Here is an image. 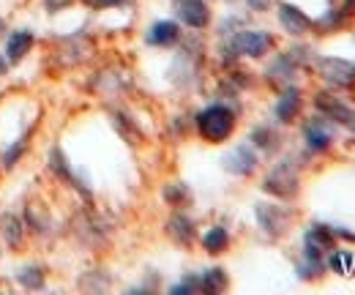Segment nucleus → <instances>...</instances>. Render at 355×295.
<instances>
[{"label": "nucleus", "mask_w": 355, "mask_h": 295, "mask_svg": "<svg viewBox=\"0 0 355 295\" xmlns=\"http://www.w3.org/2000/svg\"><path fill=\"white\" fill-rule=\"evenodd\" d=\"M0 233H3V238H6V244L8 246H19L22 244V221L17 219V216H11V213H3L0 216Z\"/></svg>", "instance_id": "nucleus-19"}, {"label": "nucleus", "mask_w": 355, "mask_h": 295, "mask_svg": "<svg viewBox=\"0 0 355 295\" xmlns=\"http://www.w3.org/2000/svg\"><path fill=\"white\" fill-rule=\"evenodd\" d=\"M93 8H115V6H123L126 0H88Z\"/></svg>", "instance_id": "nucleus-27"}, {"label": "nucleus", "mask_w": 355, "mask_h": 295, "mask_svg": "<svg viewBox=\"0 0 355 295\" xmlns=\"http://www.w3.org/2000/svg\"><path fill=\"white\" fill-rule=\"evenodd\" d=\"M276 17H279V22H282V28H284V33H290V36H306L314 31V19H311L309 14L304 11V8H298V6H293V3H279L276 6Z\"/></svg>", "instance_id": "nucleus-8"}, {"label": "nucleus", "mask_w": 355, "mask_h": 295, "mask_svg": "<svg viewBox=\"0 0 355 295\" xmlns=\"http://www.w3.org/2000/svg\"><path fill=\"white\" fill-rule=\"evenodd\" d=\"M254 216H257V224L260 230L266 233L268 238H282L287 235L290 224H293V213L276 203H257L254 208Z\"/></svg>", "instance_id": "nucleus-4"}, {"label": "nucleus", "mask_w": 355, "mask_h": 295, "mask_svg": "<svg viewBox=\"0 0 355 295\" xmlns=\"http://www.w3.org/2000/svg\"><path fill=\"white\" fill-rule=\"evenodd\" d=\"M49 169H52L58 178L69 180L74 189H83V186H80V180H77V175H74L71 167H69V162H66V156H63V151H60V148H52V151H49Z\"/></svg>", "instance_id": "nucleus-17"}, {"label": "nucleus", "mask_w": 355, "mask_h": 295, "mask_svg": "<svg viewBox=\"0 0 355 295\" xmlns=\"http://www.w3.org/2000/svg\"><path fill=\"white\" fill-rule=\"evenodd\" d=\"M270 3H273V0H249V8H252V11H266Z\"/></svg>", "instance_id": "nucleus-28"}, {"label": "nucleus", "mask_w": 355, "mask_h": 295, "mask_svg": "<svg viewBox=\"0 0 355 295\" xmlns=\"http://www.w3.org/2000/svg\"><path fill=\"white\" fill-rule=\"evenodd\" d=\"M3 31H6V25H3V19H0V33H3Z\"/></svg>", "instance_id": "nucleus-29"}, {"label": "nucleus", "mask_w": 355, "mask_h": 295, "mask_svg": "<svg viewBox=\"0 0 355 295\" xmlns=\"http://www.w3.org/2000/svg\"><path fill=\"white\" fill-rule=\"evenodd\" d=\"M164 200H167V203H173L175 208H180V205H186V203H189V189H186L183 183H170V186L164 189Z\"/></svg>", "instance_id": "nucleus-23"}, {"label": "nucleus", "mask_w": 355, "mask_h": 295, "mask_svg": "<svg viewBox=\"0 0 355 295\" xmlns=\"http://www.w3.org/2000/svg\"><path fill=\"white\" fill-rule=\"evenodd\" d=\"M273 49V36L268 31H238L230 42V52L243 58H266Z\"/></svg>", "instance_id": "nucleus-6"}, {"label": "nucleus", "mask_w": 355, "mask_h": 295, "mask_svg": "<svg viewBox=\"0 0 355 295\" xmlns=\"http://www.w3.org/2000/svg\"><path fill=\"white\" fill-rule=\"evenodd\" d=\"M17 279L28 290H42L44 287V268L42 265H25V268H19Z\"/></svg>", "instance_id": "nucleus-21"}, {"label": "nucleus", "mask_w": 355, "mask_h": 295, "mask_svg": "<svg viewBox=\"0 0 355 295\" xmlns=\"http://www.w3.org/2000/svg\"><path fill=\"white\" fill-rule=\"evenodd\" d=\"M336 246V235L325 224H311L304 235V257L314 262H325L328 252Z\"/></svg>", "instance_id": "nucleus-7"}, {"label": "nucleus", "mask_w": 355, "mask_h": 295, "mask_svg": "<svg viewBox=\"0 0 355 295\" xmlns=\"http://www.w3.org/2000/svg\"><path fill=\"white\" fill-rule=\"evenodd\" d=\"M227 285H230V279H227L224 268H211V271H205L200 276V290L202 293H224Z\"/></svg>", "instance_id": "nucleus-18"}, {"label": "nucleus", "mask_w": 355, "mask_h": 295, "mask_svg": "<svg viewBox=\"0 0 355 295\" xmlns=\"http://www.w3.org/2000/svg\"><path fill=\"white\" fill-rule=\"evenodd\" d=\"M175 17L191 31H205L211 25V8L205 0H175Z\"/></svg>", "instance_id": "nucleus-10"}, {"label": "nucleus", "mask_w": 355, "mask_h": 295, "mask_svg": "<svg viewBox=\"0 0 355 295\" xmlns=\"http://www.w3.org/2000/svg\"><path fill=\"white\" fill-rule=\"evenodd\" d=\"M145 42L150 47H175L180 42V25L173 19H159V22L150 25Z\"/></svg>", "instance_id": "nucleus-13"}, {"label": "nucleus", "mask_w": 355, "mask_h": 295, "mask_svg": "<svg viewBox=\"0 0 355 295\" xmlns=\"http://www.w3.org/2000/svg\"><path fill=\"white\" fill-rule=\"evenodd\" d=\"M33 33L31 31H14L6 42V60L8 63H19L31 49H33Z\"/></svg>", "instance_id": "nucleus-14"}, {"label": "nucleus", "mask_w": 355, "mask_h": 295, "mask_svg": "<svg viewBox=\"0 0 355 295\" xmlns=\"http://www.w3.org/2000/svg\"><path fill=\"white\" fill-rule=\"evenodd\" d=\"M74 0H44V6H46V11H63V8H69Z\"/></svg>", "instance_id": "nucleus-26"}, {"label": "nucleus", "mask_w": 355, "mask_h": 295, "mask_svg": "<svg viewBox=\"0 0 355 295\" xmlns=\"http://www.w3.org/2000/svg\"><path fill=\"white\" fill-rule=\"evenodd\" d=\"M167 233H170V238L175 244H180V246H191L194 244V221L186 213H175L167 221Z\"/></svg>", "instance_id": "nucleus-15"}, {"label": "nucleus", "mask_w": 355, "mask_h": 295, "mask_svg": "<svg viewBox=\"0 0 355 295\" xmlns=\"http://www.w3.org/2000/svg\"><path fill=\"white\" fill-rule=\"evenodd\" d=\"M252 145H257L260 151H273L276 148V142H279V137H276V131L270 126H257L252 131V140H249Z\"/></svg>", "instance_id": "nucleus-22"}, {"label": "nucleus", "mask_w": 355, "mask_h": 295, "mask_svg": "<svg viewBox=\"0 0 355 295\" xmlns=\"http://www.w3.org/2000/svg\"><path fill=\"white\" fill-rule=\"evenodd\" d=\"M325 262H328V268L334 271V273H339V276H350L355 273V254L350 249H331L328 257H325Z\"/></svg>", "instance_id": "nucleus-16"}, {"label": "nucleus", "mask_w": 355, "mask_h": 295, "mask_svg": "<svg viewBox=\"0 0 355 295\" xmlns=\"http://www.w3.org/2000/svg\"><path fill=\"white\" fill-rule=\"evenodd\" d=\"M227 246H230V233L224 227H211L202 235V249L208 254H222Z\"/></svg>", "instance_id": "nucleus-20"}, {"label": "nucleus", "mask_w": 355, "mask_h": 295, "mask_svg": "<svg viewBox=\"0 0 355 295\" xmlns=\"http://www.w3.org/2000/svg\"><path fill=\"white\" fill-rule=\"evenodd\" d=\"M197 131L202 140L219 145L224 140H230L235 131V112L224 104H211L197 115Z\"/></svg>", "instance_id": "nucleus-1"}, {"label": "nucleus", "mask_w": 355, "mask_h": 295, "mask_svg": "<svg viewBox=\"0 0 355 295\" xmlns=\"http://www.w3.org/2000/svg\"><path fill=\"white\" fill-rule=\"evenodd\" d=\"M334 140H336V134H334V126L325 115H317V118L304 124V142L314 153H325L334 145Z\"/></svg>", "instance_id": "nucleus-9"}, {"label": "nucleus", "mask_w": 355, "mask_h": 295, "mask_svg": "<svg viewBox=\"0 0 355 295\" xmlns=\"http://www.w3.org/2000/svg\"><path fill=\"white\" fill-rule=\"evenodd\" d=\"M314 107H317L320 115H325L331 124H339V126L355 131V107L347 99H339V96H334V93L320 90V93L314 96Z\"/></svg>", "instance_id": "nucleus-3"}, {"label": "nucleus", "mask_w": 355, "mask_h": 295, "mask_svg": "<svg viewBox=\"0 0 355 295\" xmlns=\"http://www.w3.org/2000/svg\"><path fill=\"white\" fill-rule=\"evenodd\" d=\"M317 71L331 87H355V60L347 58H320L317 60Z\"/></svg>", "instance_id": "nucleus-5"}, {"label": "nucleus", "mask_w": 355, "mask_h": 295, "mask_svg": "<svg viewBox=\"0 0 355 295\" xmlns=\"http://www.w3.org/2000/svg\"><path fill=\"white\" fill-rule=\"evenodd\" d=\"M25 145H28V134H22V137L14 142V148L6 151V156H3V167H14V165L19 162V156L25 153Z\"/></svg>", "instance_id": "nucleus-24"}, {"label": "nucleus", "mask_w": 355, "mask_h": 295, "mask_svg": "<svg viewBox=\"0 0 355 295\" xmlns=\"http://www.w3.org/2000/svg\"><path fill=\"white\" fill-rule=\"evenodd\" d=\"M339 14H342V17L350 22V19L355 17V0H342V6H339Z\"/></svg>", "instance_id": "nucleus-25"}, {"label": "nucleus", "mask_w": 355, "mask_h": 295, "mask_svg": "<svg viewBox=\"0 0 355 295\" xmlns=\"http://www.w3.org/2000/svg\"><path fill=\"white\" fill-rule=\"evenodd\" d=\"M301 107H304V93H301V87L287 85V87L282 90V96L276 99L273 115H276V121H279V124H284V126H287V124H295V121H298Z\"/></svg>", "instance_id": "nucleus-12"}, {"label": "nucleus", "mask_w": 355, "mask_h": 295, "mask_svg": "<svg viewBox=\"0 0 355 295\" xmlns=\"http://www.w3.org/2000/svg\"><path fill=\"white\" fill-rule=\"evenodd\" d=\"M257 165H260V159H257V151H254L252 142H241V145L230 148V153L224 156V169L238 175V178L252 175L257 169Z\"/></svg>", "instance_id": "nucleus-11"}, {"label": "nucleus", "mask_w": 355, "mask_h": 295, "mask_svg": "<svg viewBox=\"0 0 355 295\" xmlns=\"http://www.w3.org/2000/svg\"><path fill=\"white\" fill-rule=\"evenodd\" d=\"M263 189L268 194L279 197V200H287L298 192V167L293 165V159H284L279 162L276 167L268 172V178L263 180Z\"/></svg>", "instance_id": "nucleus-2"}]
</instances>
